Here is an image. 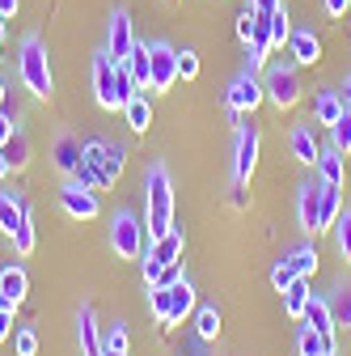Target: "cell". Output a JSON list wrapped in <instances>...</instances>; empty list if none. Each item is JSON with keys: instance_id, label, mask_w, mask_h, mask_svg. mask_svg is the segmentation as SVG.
Masks as SVG:
<instances>
[{"instance_id": "1", "label": "cell", "mask_w": 351, "mask_h": 356, "mask_svg": "<svg viewBox=\"0 0 351 356\" xmlns=\"http://www.w3.org/2000/svg\"><path fill=\"white\" fill-rule=\"evenodd\" d=\"M144 212H148V242L173 229V187H169V170L157 161L144 174Z\"/></svg>"}, {"instance_id": "2", "label": "cell", "mask_w": 351, "mask_h": 356, "mask_svg": "<svg viewBox=\"0 0 351 356\" xmlns=\"http://www.w3.org/2000/svg\"><path fill=\"white\" fill-rule=\"evenodd\" d=\"M17 68H22V81L34 98H51L55 85H51V64H47V51H42V42L30 34L22 42V56H17Z\"/></svg>"}, {"instance_id": "3", "label": "cell", "mask_w": 351, "mask_h": 356, "mask_svg": "<svg viewBox=\"0 0 351 356\" xmlns=\"http://www.w3.org/2000/svg\"><path fill=\"white\" fill-rule=\"evenodd\" d=\"M262 89H267V98L280 106V111H288V106H296L300 102V72H296V64H275V68H267V76H262Z\"/></svg>"}, {"instance_id": "4", "label": "cell", "mask_w": 351, "mask_h": 356, "mask_svg": "<svg viewBox=\"0 0 351 356\" xmlns=\"http://www.w3.org/2000/svg\"><path fill=\"white\" fill-rule=\"evenodd\" d=\"M94 98L102 111H123V98H119V64L98 51L94 56Z\"/></svg>"}, {"instance_id": "5", "label": "cell", "mask_w": 351, "mask_h": 356, "mask_svg": "<svg viewBox=\"0 0 351 356\" xmlns=\"http://www.w3.org/2000/svg\"><path fill=\"white\" fill-rule=\"evenodd\" d=\"M110 246L119 259H140L144 254V225L131 212H119L110 220Z\"/></svg>"}, {"instance_id": "6", "label": "cell", "mask_w": 351, "mask_h": 356, "mask_svg": "<svg viewBox=\"0 0 351 356\" xmlns=\"http://www.w3.org/2000/svg\"><path fill=\"white\" fill-rule=\"evenodd\" d=\"M262 98H267V89H262V81H258V72H241L233 85H229V94H225V102H229V111L233 115H246V111H254Z\"/></svg>"}, {"instance_id": "7", "label": "cell", "mask_w": 351, "mask_h": 356, "mask_svg": "<svg viewBox=\"0 0 351 356\" xmlns=\"http://www.w3.org/2000/svg\"><path fill=\"white\" fill-rule=\"evenodd\" d=\"M85 161H98L102 174H106V183L114 187V178H119L123 165H127V149L114 145V140H85Z\"/></svg>"}, {"instance_id": "8", "label": "cell", "mask_w": 351, "mask_h": 356, "mask_svg": "<svg viewBox=\"0 0 351 356\" xmlns=\"http://www.w3.org/2000/svg\"><path fill=\"white\" fill-rule=\"evenodd\" d=\"M131 47H136V34H131V17H127V9H114V17H110V34H106V56H110L114 64H127Z\"/></svg>"}, {"instance_id": "9", "label": "cell", "mask_w": 351, "mask_h": 356, "mask_svg": "<svg viewBox=\"0 0 351 356\" xmlns=\"http://www.w3.org/2000/svg\"><path fill=\"white\" fill-rule=\"evenodd\" d=\"M258 165V127H237V157H233V183H250Z\"/></svg>"}, {"instance_id": "10", "label": "cell", "mask_w": 351, "mask_h": 356, "mask_svg": "<svg viewBox=\"0 0 351 356\" xmlns=\"http://www.w3.org/2000/svg\"><path fill=\"white\" fill-rule=\"evenodd\" d=\"M60 208L72 216V220H94L98 216V195L89 187H80V183H68L60 191Z\"/></svg>"}, {"instance_id": "11", "label": "cell", "mask_w": 351, "mask_h": 356, "mask_svg": "<svg viewBox=\"0 0 351 356\" xmlns=\"http://www.w3.org/2000/svg\"><path fill=\"white\" fill-rule=\"evenodd\" d=\"M305 323H309V327L322 335L326 352H334V327H339V323H334V309H330V301H326V297H318V293L309 297V309H305Z\"/></svg>"}, {"instance_id": "12", "label": "cell", "mask_w": 351, "mask_h": 356, "mask_svg": "<svg viewBox=\"0 0 351 356\" xmlns=\"http://www.w3.org/2000/svg\"><path fill=\"white\" fill-rule=\"evenodd\" d=\"M178 81V51L169 47V42H153V89H169Z\"/></svg>"}, {"instance_id": "13", "label": "cell", "mask_w": 351, "mask_h": 356, "mask_svg": "<svg viewBox=\"0 0 351 356\" xmlns=\"http://www.w3.org/2000/svg\"><path fill=\"white\" fill-rule=\"evenodd\" d=\"M318 204H322V183H305L296 195V216L305 234H318Z\"/></svg>"}, {"instance_id": "14", "label": "cell", "mask_w": 351, "mask_h": 356, "mask_svg": "<svg viewBox=\"0 0 351 356\" xmlns=\"http://www.w3.org/2000/svg\"><path fill=\"white\" fill-rule=\"evenodd\" d=\"M127 72H131V81H136L140 94H144V89H153V47H148V42H136V47H131Z\"/></svg>"}, {"instance_id": "15", "label": "cell", "mask_w": 351, "mask_h": 356, "mask_svg": "<svg viewBox=\"0 0 351 356\" xmlns=\"http://www.w3.org/2000/svg\"><path fill=\"white\" fill-rule=\"evenodd\" d=\"M288 51H292V60H296V64H318V60H322V42H318V34H314V30H292Z\"/></svg>"}, {"instance_id": "16", "label": "cell", "mask_w": 351, "mask_h": 356, "mask_svg": "<svg viewBox=\"0 0 351 356\" xmlns=\"http://www.w3.org/2000/svg\"><path fill=\"white\" fill-rule=\"evenodd\" d=\"M191 309H195V289H191V280L182 276L178 284H169V327H178Z\"/></svg>"}, {"instance_id": "17", "label": "cell", "mask_w": 351, "mask_h": 356, "mask_svg": "<svg viewBox=\"0 0 351 356\" xmlns=\"http://www.w3.org/2000/svg\"><path fill=\"white\" fill-rule=\"evenodd\" d=\"M339 216H343V195H339V187L322 183V204H318V234L334 229V225H339Z\"/></svg>"}, {"instance_id": "18", "label": "cell", "mask_w": 351, "mask_h": 356, "mask_svg": "<svg viewBox=\"0 0 351 356\" xmlns=\"http://www.w3.org/2000/svg\"><path fill=\"white\" fill-rule=\"evenodd\" d=\"M148 254H153V259H157L161 267H165V263H178V259H182V229L173 225L169 234L153 238V242H148Z\"/></svg>"}, {"instance_id": "19", "label": "cell", "mask_w": 351, "mask_h": 356, "mask_svg": "<svg viewBox=\"0 0 351 356\" xmlns=\"http://www.w3.org/2000/svg\"><path fill=\"white\" fill-rule=\"evenodd\" d=\"M288 149H292V157H296L300 165H318V157H322V149H318V140H314L309 127H292Z\"/></svg>"}, {"instance_id": "20", "label": "cell", "mask_w": 351, "mask_h": 356, "mask_svg": "<svg viewBox=\"0 0 351 356\" xmlns=\"http://www.w3.org/2000/svg\"><path fill=\"white\" fill-rule=\"evenodd\" d=\"M309 280L305 276H296L288 289H284V309H288V318H296V323H305V309H309Z\"/></svg>"}, {"instance_id": "21", "label": "cell", "mask_w": 351, "mask_h": 356, "mask_svg": "<svg viewBox=\"0 0 351 356\" xmlns=\"http://www.w3.org/2000/svg\"><path fill=\"white\" fill-rule=\"evenodd\" d=\"M76 327H80V352H85V356H102V331H98V323H94V309H89V305H80Z\"/></svg>"}, {"instance_id": "22", "label": "cell", "mask_w": 351, "mask_h": 356, "mask_svg": "<svg viewBox=\"0 0 351 356\" xmlns=\"http://www.w3.org/2000/svg\"><path fill=\"white\" fill-rule=\"evenodd\" d=\"M51 157H55V165H60L64 174H76V165H80V157H85V145H80L76 136H60L55 149H51Z\"/></svg>"}, {"instance_id": "23", "label": "cell", "mask_w": 351, "mask_h": 356, "mask_svg": "<svg viewBox=\"0 0 351 356\" xmlns=\"http://www.w3.org/2000/svg\"><path fill=\"white\" fill-rule=\"evenodd\" d=\"M123 115H127V127L136 131V136H144V131L153 127V106H148V94H136L127 106H123Z\"/></svg>"}, {"instance_id": "24", "label": "cell", "mask_w": 351, "mask_h": 356, "mask_svg": "<svg viewBox=\"0 0 351 356\" xmlns=\"http://www.w3.org/2000/svg\"><path fill=\"white\" fill-rule=\"evenodd\" d=\"M318 174H322V183H330V187H343V174H347V161H343V153L330 145V149H322V157H318Z\"/></svg>"}, {"instance_id": "25", "label": "cell", "mask_w": 351, "mask_h": 356, "mask_svg": "<svg viewBox=\"0 0 351 356\" xmlns=\"http://www.w3.org/2000/svg\"><path fill=\"white\" fill-rule=\"evenodd\" d=\"M0 289L9 293V301H13V305H22V301H26V289H30V280H26V272H22V267H0Z\"/></svg>"}, {"instance_id": "26", "label": "cell", "mask_w": 351, "mask_h": 356, "mask_svg": "<svg viewBox=\"0 0 351 356\" xmlns=\"http://www.w3.org/2000/svg\"><path fill=\"white\" fill-rule=\"evenodd\" d=\"M22 220H26V208H22V204L9 195V191H0V229H5V234L13 238Z\"/></svg>"}, {"instance_id": "27", "label": "cell", "mask_w": 351, "mask_h": 356, "mask_svg": "<svg viewBox=\"0 0 351 356\" xmlns=\"http://www.w3.org/2000/svg\"><path fill=\"white\" fill-rule=\"evenodd\" d=\"M195 335H199L203 343L221 339V309H216V305H203L199 314H195Z\"/></svg>"}, {"instance_id": "28", "label": "cell", "mask_w": 351, "mask_h": 356, "mask_svg": "<svg viewBox=\"0 0 351 356\" xmlns=\"http://www.w3.org/2000/svg\"><path fill=\"white\" fill-rule=\"evenodd\" d=\"M148 309H153L157 327L169 331V284H148Z\"/></svg>"}, {"instance_id": "29", "label": "cell", "mask_w": 351, "mask_h": 356, "mask_svg": "<svg viewBox=\"0 0 351 356\" xmlns=\"http://www.w3.org/2000/svg\"><path fill=\"white\" fill-rule=\"evenodd\" d=\"M5 157H9L13 170H26V165H30V140H26L22 127H13V136H9V145H5Z\"/></svg>"}, {"instance_id": "30", "label": "cell", "mask_w": 351, "mask_h": 356, "mask_svg": "<svg viewBox=\"0 0 351 356\" xmlns=\"http://www.w3.org/2000/svg\"><path fill=\"white\" fill-rule=\"evenodd\" d=\"M72 183L89 187V191H102V187H110V183H106V174H102V165H98V161H85V157H80V165H76V174H72Z\"/></svg>"}, {"instance_id": "31", "label": "cell", "mask_w": 351, "mask_h": 356, "mask_svg": "<svg viewBox=\"0 0 351 356\" xmlns=\"http://www.w3.org/2000/svg\"><path fill=\"white\" fill-rule=\"evenodd\" d=\"M343 111H347V106H343V98H339V94H318V102H314V119H318L322 127H330Z\"/></svg>"}, {"instance_id": "32", "label": "cell", "mask_w": 351, "mask_h": 356, "mask_svg": "<svg viewBox=\"0 0 351 356\" xmlns=\"http://www.w3.org/2000/svg\"><path fill=\"white\" fill-rule=\"evenodd\" d=\"M288 263H292V272H296V276L309 280V276L318 272V250H314V246H296V250L288 254Z\"/></svg>"}, {"instance_id": "33", "label": "cell", "mask_w": 351, "mask_h": 356, "mask_svg": "<svg viewBox=\"0 0 351 356\" xmlns=\"http://www.w3.org/2000/svg\"><path fill=\"white\" fill-rule=\"evenodd\" d=\"M330 145L339 153H351V111H343L334 123H330Z\"/></svg>"}, {"instance_id": "34", "label": "cell", "mask_w": 351, "mask_h": 356, "mask_svg": "<svg viewBox=\"0 0 351 356\" xmlns=\"http://www.w3.org/2000/svg\"><path fill=\"white\" fill-rule=\"evenodd\" d=\"M288 38H292V22H288V9L280 5V9L271 13V47H284Z\"/></svg>"}, {"instance_id": "35", "label": "cell", "mask_w": 351, "mask_h": 356, "mask_svg": "<svg viewBox=\"0 0 351 356\" xmlns=\"http://www.w3.org/2000/svg\"><path fill=\"white\" fill-rule=\"evenodd\" d=\"M296 352H300V356H322V352H326V343H322V335H318L314 327H300V339H296Z\"/></svg>"}, {"instance_id": "36", "label": "cell", "mask_w": 351, "mask_h": 356, "mask_svg": "<svg viewBox=\"0 0 351 356\" xmlns=\"http://www.w3.org/2000/svg\"><path fill=\"white\" fill-rule=\"evenodd\" d=\"M13 250L17 254H34V220H30V212H26V220L17 225V234H13Z\"/></svg>"}, {"instance_id": "37", "label": "cell", "mask_w": 351, "mask_h": 356, "mask_svg": "<svg viewBox=\"0 0 351 356\" xmlns=\"http://www.w3.org/2000/svg\"><path fill=\"white\" fill-rule=\"evenodd\" d=\"M102 352H127V327L123 323H114V327L102 331Z\"/></svg>"}, {"instance_id": "38", "label": "cell", "mask_w": 351, "mask_h": 356, "mask_svg": "<svg viewBox=\"0 0 351 356\" xmlns=\"http://www.w3.org/2000/svg\"><path fill=\"white\" fill-rule=\"evenodd\" d=\"M330 309H334V323L351 331V289H339V297H334V305H330Z\"/></svg>"}, {"instance_id": "39", "label": "cell", "mask_w": 351, "mask_h": 356, "mask_svg": "<svg viewBox=\"0 0 351 356\" xmlns=\"http://www.w3.org/2000/svg\"><path fill=\"white\" fill-rule=\"evenodd\" d=\"M334 238H339V254L351 263V212L339 216V225H334Z\"/></svg>"}, {"instance_id": "40", "label": "cell", "mask_w": 351, "mask_h": 356, "mask_svg": "<svg viewBox=\"0 0 351 356\" xmlns=\"http://www.w3.org/2000/svg\"><path fill=\"white\" fill-rule=\"evenodd\" d=\"M13 348H17V356H38V335H34L30 327H22V331L13 335Z\"/></svg>"}, {"instance_id": "41", "label": "cell", "mask_w": 351, "mask_h": 356, "mask_svg": "<svg viewBox=\"0 0 351 356\" xmlns=\"http://www.w3.org/2000/svg\"><path fill=\"white\" fill-rule=\"evenodd\" d=\"M178 76H182V81H195V76H199V56H195L191 47L178 51Z\"/></svg>"}, {"instance_id": "42", "label": "cell", "mask_w": 351, "mask_h": 356, "mask_svg": "<svg viewBox=\"0 0 351 356\" xmlns=\"http://www.w3.org/2000/svg\"><path fill=\"white\" fill-rule=\"evenodd\" d=\"M292 280H296V272H292V263H288V259H284V263H275V272H271V284H275V289L284 293V289H288Z\"/></svg>"}, {"instance_id": "43", "label": "cell", "mask_w": 351, "mask_h": 356, "mask_svg": "<svg viewBox=\"0 0 351 356\" xmlns=\"http://www.w3.org/2000/svg\"><path fill=\"white\" fill-rule=\"evenodd\" d=\"M237 38L250 47V38H254V9H241V17H237Z\"/></svg>"}, {"instance_id": "44", "label": "cell", "mask_w": 351, "mask_h": 356, "mask_svg": "<svg viewBox=\"0 0 351 356\" xmlns=\"http://www.w3.org/2000/svg\"><path fill=\"white\" fill-rule=\"evenodd\" d=\"M140 267H144V284H157V280H161V272H165V267H161L153 254H144V259H140Z\"/></svg>"}, {"instance_id": "45", "label": "cell", "mask_w": 351, "mask_h": 356, "mask_svg": "<svg viewBox=\"0 0 351 356\" xmlns=\"http://www.w3.org/2000/svg\"><path fill=\"white\" fill-rule=\"evenodd\" d=\"M178 280H182V259L178 263H165V272H161L157 284H178Z\"/></svg>"}, {"instance_id": "46", "label": "cell", "mask_w": 351, "mask_h": 356, "mask_svg": "<svg viewBox=\"0 0 351 356\" xmlns=\"http://www.w3.org/2000/svg\"><path fill=\"white\" fill-rule=\"evenodd\" d=\"M13 127H17V123H13V119L5 115V106H0V149L9 145V136H13Z\"/></svg>"}, {"instance_id": "47", "label": "cell", "mask_w": 351, "mask_h": 356, "mask_svg": "<svg viewBox=\"0 0 351 356\" xmlns=\"http://www.w3.org/2000/svg\"><path fill=\"white\" fill-rule=\"evenodd\" d=\"M280 5H284V0H254V13H258V17H271Z\"/></svg>"}, {"instance_id": "48", "label": "cell", "mask_w": 351, "mask_h": 356, "mask_svg": "<svg viewBox=\"0 0 351 356\" xmlns=\"http://www.w3.org/2000/svg\"><path fill=\"white\" fill-rule=\"evenodd\" d=\"M13 335V309H0V343Z\"/></svg>"}, {"instance_id": "49", "label": "cell", "mask_w": 351, "mask_h": 356, "mask_svg": "<svg viewBox=\"0 0 351 356\" xmlns=\"http://www.w3.org/2000/svg\"><path fill=\"white\" fill-rule=\"evenodd\" d=\"M322 5H326V13H330V17H343V13L351 9V0H322Z\"/></svg>"}, {"instance_id": "50", "label": "cell", "mask_w": 351, "mask_h": 356, "mask_svg": "<svg viewBox=\"0 0 351 356\" xmlns=\"http://www.w3.org/2000/svg\"><path fill=\"white\" fill-rule=\"evenodd\" d=\"M17 5H22V0H0V17H5V22H9V17L17 13Z\"/></svg>"}, {"instance_id": "51", "label": "cell", "mask_w": 351, "mask_h": 356, "mask_svg": "<svg viewBox=\"0 0 351 356\" xmlns=\"http://www.w3.org/2000/svg\"><path fill=\"white\" fill-rule=\"evenodd\" d=\"M9 170H13V165H9V157H5V149H0V178H5Z\"/></svg>"}, {"instance_id": "52", "label": "cell", "mask_w": 351, "mask_h": 356, "mask_svg": "<svg viewBox=\"0 0 351 356\" xmlns=\"http://www.w3.org/2000/svg\"><path fill=\"white\" fill-rule=\"evenodd\" d=\"M0 309H17V305L9 301V293H5V289H0Z\"/></svg>"}, {"instance_id": "53", "label": "cell", "mask_w": 351, "mask_h": 356, "mask_svg": "<svg viewBox=\"0 0 351 356\" xmlns=\"http://www.w3.org/2000/svg\"><path fill=\"white\" fill-rule=\"evenodd\" d=\"M343 106H347V111H351V81H347V85H343Z\"/></svg>"}, {"instance_id": "54", "label": "cell", "mask_w": 351, "mask_h": 356, "mask_svg": "<svg viewBox=\"0 0 351 356\" xmlns=\"http://www.w3.org/2000/svg\"><path fill=\"white\" fill-rule=\"evenodd\" d=\"M0 106H5V81H0Z\"/></svg>"}, {"instance_id": "55", "label": "cell", "mask_w": 351, "mask_h": 356, "mask_svg": "<svg viewBox=\"0 0 351 356\" xmlns=\"http://www.w3.org/2000/svg\"><path fill=\"white\" fill-rule=\"evenodd\" d=\"M102 356H127V352H102Z\"/></svg>"}, {"instance_id": "56", "label": "cell", "mask_w": 351, "mask_h": 356, "mask_svg": "<svg viewBox=\"0 0 351 356\" xmlns=\"http://www.w3.org/2000/svg\"><path fill=\"white\" fill-rule=\"evenodd\" d=\"M0 34H5V17H0Z\"/></svg>"}, {"instance_id": "57", "label": "cell", "mask_w": 351, "mask_h": 356, "mask_svg": "<svg viewBox=\"0 0 351 356\" xmlns=\"http://www.w3.org/2000/svg\"><path fill=\"white\" fill-rule=\"evenodd\" d=\"M246 9H254V0H246Z\"/></svg>"}, {"instance_id": "58", "label": "cell", "mask_w": 351, "mask_h": 356, "mask_svg": "<svg viewBox=\"0 0 351 356\" xmlns=\"http://www.w3.org/2000/svg\"><path fill=\"white\" fill-rule=\"evenodd\" d=\"M322 356H339V352H322Z\"/></svg>"}, {"instance_id": "59", "label": "cell", "mask_w": 351, "mask_h": 356, "mask_svg": "<svg viewBox=\"0 0 351 356\" xmlns=\"http://www.w3.org/2000/svg\"><path fill=\"white\" fill-rule=\"evenodd\" d=\"M0 60H5V56H0Z\"/></svg>"}]
</instances>
